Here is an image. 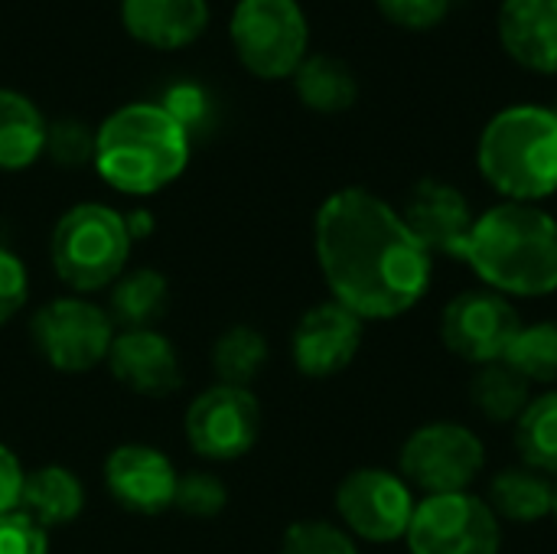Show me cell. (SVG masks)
<instances>
[{
    "mask_svg": "<svg viewBox=\"0 0 557 554\" xmlns=\"http://www.w3.org/2000/svg\"><path fill=\"white\" fill-rule=\"evenodd\" d=\"M516 447L525 467L557 473V392L535 395L516 421Z\"/></svg>",
    "mask_w": 557,
    "mask_h": 554,
    "instance_id": "obj_26",
    "label": "cell"
},
{
    "mask_svg": "<svg viewBox=\"0 0 557 554\" xmlns=\"http://www.w3.org/2000/svg\"><path fill=\"white\" fill-rule=\"evenodd\" d=\"M268 340L255 327H228L215 346H212V369L219 376V385H235V389H251V382L261 376L268 366Z\"/></svg>",
    "mask_w": 557,
    "mask_h": 554,
    "instance_id": "obj_25",
    "label": "cell"
},
{
    "mask_svg": "<svg viewBox=\"0 0 557 554\" xmlns=\"http://www.w3.org/2000/svg\"><path fill=\"white\" fill-rule=\"evenodd\" d=\"M160 108H163L176 124H183L186 134H193L196 127H202L206 118H209V98H206V91H202L199 85H193V82L173 85V88L166 91V98L160 101Z\"/></svg>",
    "mask_w": 557,
    "mask_h": 554,
    "instance_id": "obj_33",
    "label": "cell"
},
{
    "mask_svg": "<svg viewBox=\"0 0 557 554\" xmlns=\"http://www.w3.org/2000/svg\"><path fill=\"white\" fill-rule=\"evenodd\" d=\"M375 7L395 26H405V29H431V26H437L447 16L450 0H375Z\"/></svg>",
    "mask_w": 557,
    "mask_h": 554,
    "instance_id": "obj_34",
    "label": "cell"
},
{
    "mask_svg": "<svg viewBox=\"0 0 557 554\" xmlns=\"http://www.w3.org/2000/svg\"><path fill=\"white\" fill-rule=\"evenodd\" d=\"M486 506L499 522H539L555 513V483L532 467H506L493 477Z\"/></svg>",
    "mask_w": 557,
    "mask_h": 554,
    "instance_id": "obj_20",
    "label": "cell"
},
{
    "mask_svg": "<svg viewBox=\"0 0 557 554\" xmlns=\"http://www.w3.org/2000/svg\"><path fill=\"white\" fill-rule=\"evenodd\" d=\"M186 441L206 460H238L261 434V405L251 389L212 385L199 392L186 411Z\"/></svg>",
    "mask_w": 557,
    "mask_h": 554,
    "instance_id": "obj_12",
    "label": "cell"
},
{
    "mask_svg": "<svg viewBox=\"0 0 557 554\" xmlns=\"http://www.w3.org/2000/svg\"><path fill=\"white\" fill-rule=\"evenodd\" d=\"M552 111H555V114H557V104H555V108H552Z\"/></svg>",
    "mask_w": 557,
    "mask_h": 554,
    "instance_id": "obj_38",
    "label": "cell"
},
{
    "mask_svg": "<svg viewBox=\"0 0 557 554\" xmlns=\"http://www.w3.org/2000/svg\"><path fill=\"white\" fill-rule=\"evenodd\" d=\"M405 225L411 229V235L428 248V255H454L463 248L476 216L470 209V199L444 183V180H421L401 209Z\"/></svg>",
    "mask_w": 557,
    "mask_h": 554,
    "instance_id": "obj_16",
    "label": "cell"
},
{
    "mask_svg": "<svg viewBox=\"0 0 557 554\" xmlns=\"http://www.w3.org/2000/svg\"><path fill=\"white\" fill-rule=\"evenodd\" d=\"M170 307V281L153 268L124 271L111 284L108 317L117 330H157Z\"/></svg>",
    "mask_w": 557,
    "mask_h": 554,
    "instance_id": "obj_22",
    "label": "cell"
},
{
    "mask_svg": "<svg viewBox=\"0 0 557 554\" xmlns=\"http://www.w3.org/2000/svg\"><path fill=\"white\" fill-rule=\"evenodd\" d=\"M176 467L150 444H121L104 460V487L111 500L137 516H157L173 506Z\"/></svg>",
    "mask_w": 557,
    "mask_h": 554,
    "instance_id": "obj_14",
    "label": "cell"
},
{
    "mask_svg": "<svg viewBox=\"0 0 557 554\" xmlns=\"http://www.w3.org/2000/svg\"><path fill=\"white\" fill-rule=\"evenodd\" d=\"M104 362L124 389L144 398H166L183 385L176 346L160 330H117Z\"/></svg>",
    "mask_w": 557,
    "mask_h": 554,
    "instance_id": "obj_15",
    "label": "cell"
},
{
    "mask_svg": "<svg viewBox=\"0 0 557 554\" xmlns=\"http://www.w3.org/2000/svg\"><path fill=\"white\" fill-rule=\"evenodd\" d=\"M414 506V493L401 473L382 467H359L336 487V513L346 532L375 545L405 539Z\"/></svg>",
    "mask_w": 557,
    "mask_h": 554,
    "instance_id": "obj_10",
    "label": "cell"
},
{
    "mask_svg": "<svg viewBox=\"0 0 557 554\" xmlns=\"http://www.w3.org/2000/svg\"><path fill=\"white\" fill-rule=\"evenodd\" d=\"M85 509V487L82 480L59 464H46L26 473L20 493V513H26L36 526L59 529L78 519Z\"/></svg>",
    "mask_w": 557,
    "mask_h": 554,
    "instance_id": "obj_19",
    "label": "cell"
},
{
    "mask_svg": "<svg viewBox=\"0 0 557 554\" xmlns=\"http://www.w3.org/2000/svg\"><path fill=\"white\" fill-rule=\"evenodd\" d=\"M0 554H49V532L13 509L0 516Z\"/></svg>",
    "mask_w": 557,
    "mask_h": 554,
    "instance_id": "obj_31",
    "label": "cell"
},
{
    "mask_svg": "<svg viewBox=\"0 0 557 554\" xmlns=\"http://www.w3.org/2000/svg\"><path fill=\"white\" fill-rule=\"evenodd\" d=\"M532 382H525L509 362L480 366L470 379L473 408L493 424H516L532 402Z\"/></svg>",
    "mask_w": 557,
    "mask_h": 554,
    "instance_id": "obj_24",
    "label": "cell"
},
{
    "mask_svg": "<svg viewBox=\"0 0 557 554\" xmlns=\"http://www.w3.org/2000/svg\"><path fill=\"white\" fill-rule=\"evenodd\" d=\"M552 516H555V519H557V483H555V513H552Z\"/></svg>",
    "mask_w": 557,
    "mask_h": 554,
    "instance_id": "obj_37",
    "label": "cell"
},
{
    "mask_svg": "<svg viewBox=\"0 0 557 554\" xmlns=\"http://www.w3.org/2000/svg\"><path fill=\"white\" fill-rule=\"evenodd\" d=\"M29 336L46 366L65 376H82L108 359L117 327L104 307L72 294L42 304L29 320Z\"/></svg>",
    "mask_w": 557,
    "mask_h": 554,
    "instance_id": "obj_7",
    "label": "cell"
},
{
    "mask_svg": "<svg viewBox=\"0 0 557 554\" xmlns=\"http://www.w3.org/2000/svg\"><path fill=\"white\" fill-rule=\"evenodd\" d=\"M186 163L189 134L153 101L124 104L95 131V170L117 193H160L183 176Z\"/></svg>",
    "mask_w": 557,
    "mask_h": 554,
    "instance_id": "obj_3",
    "label": "cell"
},
{
    "mask_svg": "<svg viewBox=\"0 0 557 554\" xmlns=\"http://www.w3.org/2000/svg\"><path fill=\"white\" fill-rule=\"evenodd\" d=\"M486 467V451L476 431L457 421H431L418 428L398 457L401 480L428 496L470 493Z\"/></svg>",
    "mask_w": 557,
    "mask_h": 554,
    "instance_id": "obj_8",
    "label": "cell"
},
{
    "mask_svg": "<svg viewBox=\"0 0 557 554\" xmlns=\"http://www.w3.org/2000/svg\"><path fill=\"white\" fill-rule=\"evenodd\" d=\"M23 480H26V470H23L20 457L7 444H0V516L20 509Z\"/></svg>",
    "mask_w": 557,
    "mask_h": 554,
    "instance_id": "obj_35",
    "label": "cell"
},
{
    "mask_svg": "<svg viewBox=\"0 0 557 554\" xmlns=\"http://www.w3.org/2000/svg\"><path fill=\"white\" fill-rule=\"evenodd\" d=\"M519 330L522 320L512 300L490 287L457 294L441 313L444 346L473 366L503 362Z\"/></svg>",
    "mask_w": 557,
    "mask_h": 554,
    "instance_id": "obj_11",
    "label": "cell"
},
{
    "mask_svg": "<svg viewBox=\"0 0 557 554\" xmlns=\"http://www.w3.org/2000/svg\"><path fill=\"white\" fill-rule=\"evenodd\" d=\"M29 297V274L20 255L0 245V327L10 323Z\"/></svg>",
    "mask_w": 557,
    "mask_h": 554,
    "instance_id": "obj_32",
    "label": "cell"
},
{
    "mask_svg": "<svg viewBox=\"0 0 557 554\" xmlns=\"http://www.w3.org/2000/svg\"><path fill=\"white\" fill-rule=\"evenodd\" d=\"M476 167L506 202H539L557 193V114L545 104H512L480 134Z\"/></svg>",
    "mask_w": 557,
    "mask_h": 554,
    "instance_id": "obj_4",
    "label": "cell"
},
{
    "mask_svg": "<svg viewBox=\"0 0 557 554\" xmlns=\"http://www.w3.org/2000/svg\"><path fill=\"white\" fill-rule=\"evenodd\" d=\"M131 232L117 209L104 202H78L52 229L49 258L55 278L82 294H95L111 287L131 258Z\"/></svg>",
    "mask_w": 557,
    "mask_h": 554,
    "instance_id": "obj_5",
    "label": "cell"
},
{
    "mask_svg": "<svg viewBox=\"0 0 557 554\" xmlns=\"http://www.w3.org/2000/svg\"><path fill=\"white\" fill-rule=\"evenodd\" d=\"M499 42L525 69L557 72V0H503Z\"/></svg>",
    "mask_w": 557,
    "mask_h": 554,
    "instance_id": "obj_17",
    "label": "cell"
},
{
    "mask_svg": "<svg viewBox=\"0 0 557 554\" xmlns=\"http://www.w3.org/2000/svg\"><path fill=\"white\" fill-rule=\"evenodd\" d=\"M362 330L366 320H359L339 300H323L310 307L294 327V340H290V356L297 372L307 379L339 376L359 356Z\"/></svg>",
    "mask_w": 557,
    "mask_h": 554,
    "instance_id": "obj_13",
    "label": "cell"
},
{
    "mask_svg": "<svg viewBox=\"0 0 557 554\" xmlns=\"http://www.w3.org/2000/svg\"><path fill=\"white\" fill-rule=\"evenodd\" d=\"M405 542L411 554H499L503 522L473 493L424 496Z\"/></svg>",
    "mask_w": 557,
    "mask_h": 554,
    "instance_id": "obj_9",
    "label": "cell"
},
{
    "mask_svg": "<svg viewBox=\"0 0 557 554\" xmlns=\"http://www.w3.org/2000/svg\"><path fill=\"white\" fill-rule=\"evenodd\" d=\"M525 382H557V320H542L516 333L506 359Z\"/></svg>",
    "mask_w": 557,
    "mask_h": 554,
    "instance_id": "obj_27",
    "label": "cell"
},
{
    "mask_svg": "<svg viewBox=\"0 0 557 554\" xmlns=\"http://www.w3.org/2000/svg\"><path fill=\"white\" fill-rule=\"evenodd\" d=\"M49 121L13 88H0V170H26L46 153Z\"/></svg>",
    "mask_w": 557,
    "mask_h": 554,
    "instance_id": "obj_21",
    "label": "cell"
},
{
    "mask_svg": "<svg viewBox=\"0 0 557 554\" xmlns=\"http://www.w3.org/2000/svg\"><path fill=\"white\" fill-rule=\"evenodd\" d=\"M313 248L333 300L359 320H395L428 294L434 271L428 248L395 206L362 186L323 199L313 219Z\"/></svg>",
    "mask_w": 557,
    "mask_h": 554,
    "instance_id": "obj_1",
    "label": "cell"
},
{
    "mask_svg": "<svg viewBox=\"0 0 557 554\" xmlns=\"http://www.w3.org/2000/svg\"><path fill=\"white\" fill-rule=\"evenodd\" d=\"M294 85H297L300 101L320 114L346 111L356 104V95H359V82L352 69L333 56H307L300 69L294 72Z\"/></svg>",
    "mask_w": 557,
    "mask_h": 554,
    "instance_id": "obj_23",
    "label": "cell"
},
{
    "mask_svg": "<svg viewBox=\"0 0 557 554\" xmlns=\"http://www.w3.org/2000/svg\"><path fill=\"white\" fill-rule=\"evenodd\" d=\"M457 258L503 297H548L557 291L555 216L532 202H499L476 216Z\"/></svg>",
    "mask_w": 557,
    "mask_h": 554,
    "instance_id": "obj_2",
    "label": "cell"
},
{
    "mask_svg": "<svg viewBox=\"0 0 557 554\" xmlns=\"http://www.w3.org/2000/svg\"><path fill=\"white\" fill-rule=\"evenodd\" d=\"M124 29L150 49H183L209 26L206 0H121Z\"/></svg>",
    "mask_w": 557,
    "mask_h": 554,
    "instance_id": "obj_18",
    "label": "cell"
},
{
    "mask_svg": "<svg viewBox=\"0 0 557 554\" xmlns=\"http://www.w3.org/2000/svg\"><path fill=\"white\" fill-rule=\"evenodd\" d=\"M124 222H127L131 238H144V235H150V229H153V219H150V212H144V209L124 216Z\"/></svg>",
    "mask_w": 557,
    "mask_h": 554,
    "instance_id": "obj_36",
    "label": "cell"
},
{
    "mask_svg": "<svg viewBox=\"0 0 557 554\" xmlns=\"http://www.w3.org/2000/svg\"><path fill=\"white\" fill-rule=\"evenodd\" d=\"M281 554H359L352 535L326 519H304L284 532Z\"/></svg>",
    "mask_w": 557,
    "mask_h": 554,
    "instance_id": "obj_28",
    "label": "cell"
},
{
    "mask_svg": "<svg viewBox=\"0 0 557 554\" xmlns=\"http://www.w3.org/2000/svg\"><path fill=\"white\" fill-rule=\"evenodd\" d=\"M228 503V490L215 473L206 470H189L176 480V496H173V509L196 516V519H212L225 509Z\"/></svg>",
    "mask_w": 557,
    "mask_h": 554,
    "instance_id": "obj_29",
    "label": "cell"
},
{
    "mask_svg": "<svg viewBox=\"0 0 557 554\" xmlns=\"http://www.w3.org/2000/svg\"><path fill=\"white\" fill-rule=\"evenodd\" d=\"M228 33L238 62L258 78H287L307 59L310 26L297 0H238Z\"/></svg>",
    "mask_w": 557,
    "mask_h": 554,
    "instance_id": "obj_6",
    "label": "cell"
},
{
    "mask_svg": "<svg viewBox=\"0 0 557 554\" xmlns=\"http://www.w3.org/2000/svg\"><path fill=\"white\" fill-rule=\"evenodd\" d=\"M46 153L59 167H85V163H95V131L85 121L59 118V121L49 124Z\"/></svg>",
    "mask_w": 557,
    "mask_h": 554,
    "instance_id": "obj_30",
    "label": "cell"
}]
</instances>
